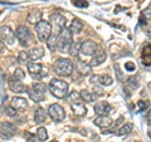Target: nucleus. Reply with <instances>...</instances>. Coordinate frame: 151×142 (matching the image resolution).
<instances>
[{
	"label": "nucleus",
	"instance_id": "obj_1",
	"mask_svg": "<svg viewBox=\"0 0 151 142\" xmlns=\"http://www.w3.org/2000/svg\"><path fill=\"white\" fill-rule=\"evenodd\" d=\"M73 69H74V64L72 63V60L67 58L57 59L55 63L53 64V72L58 77H69L73 73Z\"/></svg>",
	"mask_w": 151,
	"mask_h": 142
},
{
	"label": "nucleus",
	"instance_id": "obj_2",
	"mask_svg": "<svg viewBox=\"0 0 151 142\" xmlns=\"http://www.w3.org/2000/svg\"><path fill=\"white\" fill-rule=\"evenodd\" d=\"M72 42H73V34L69 32V29L64 28L57 37V50H59L60 53H68Z\"/></svg>",
	"mask_w": 151,
	"mask_h": 142
},
{
	"label": "nucleus",
	"instance_id": "obj_3",
	"mask_svg": "<svg viewBox=\"0 0 151 142\" xmlns=\"http://www.w3.org/2000/svg\"><path fill=\"white\" fill-rule=\"evenodd\" d=\"M49 91L55 98H64L68 94V83L58 78H54L49 83Z\"/></svg>",
	"mask_w": 151,
	"mask_h": 142
},
{
	"label": "nucleus",
	"instance_id": "obj_4",
	"mask_svg": "<svg viewBox=\"0 0 151 142\" xmlns=\"http://www.w3.org/2000/svg\"><path fill=\"white\" fill-rule=\"evenodd\" d=\"M35 32H37V37L39 42H45L48 40V38L52 34V25L49 22L45 20H40L39 23L35 24Z\"/></svg>",
	"mask_w": 151,
	"mask_h": 142
},
{
	"label": "nucleus",
	"instance_id": "obj_5",
	"mask_svg": "<svg viewBox=\"0 0 151 142\" xmlns=\"http://www.w3.org/2000/svg\"><path fill=\"white\" fill-rule=\"evenodd\" d=\"M48 116L54 122H62V121H64V118H65L64 108L60 105H58V103L50 105L49 108H48Z\"/></svg>",
	"mask_w": 151,
	"mask_h": 142
},
{
	"label": "nucleus",
	"instance_id": "obj_6",
	"mask_svg": "<svg viewBox=\"0 0 151 142\" xmlns=\"http://www.w3.org/2000/svg\"><path fill=\"white\" fill-rule=\"evenodd\" d=\"M28 70L32 74L33 78L35 79H42L47 77V69L43 68V65L40 63H35V62H28Z\"/></svg>",
	"mask_w": 151,
	"mask_h": 142
},
{
	"label": "nucleus",
	"instance_id": "obj_7",
	"mask_svg": "<svg viewBox=\"0 0 151 142\" xmlns=\"http://www.w3.org/2000/svg\"><path fill=\"white\" fill-rule=\"evenodd\" d=\"M15 37H17V39L19 40V43H20L22 47H28L29 45L32 34H30V30L28 29L25 25H20L18 28L17 32H15Z\"/></svg>",
	"mask_w": 151,
	"mask_h": 142
},
{
	"label": "nucleus",
	"instance_id": "obj_8",
	"mask_svg": "<svg viewBox=\"0 0 151 142\" xmlns=\"http://www.w3.org/2000/svg\"><path fill=\"white\" fill-rule=\"evenodd\" d=\"M97 49H98V45L93 40H86L83 43H81L78 54H81L82 57H92L96 53Z\"/></svg>",
	"mask_w": 151,
	"mask_h": 142
},
{
	"label": "nucleus",
	"instance_id": "obj_9",
	"mask_svg": "<svg viewBox=\"0 0 151 142\" xmlns=\"http://www.w3.org/2000/svg\"><path fill=\"white\" fill-rule=\"evenodd\" d=\"M50 20H52V30L55 29V33L54 34L58 35L60 32H62L64 28H65V18L60 14H52L50 15Z\"/></svg>",
	"mask_w": 151,
	"mask_h": 142
},
{
	"label": "nucleus",
	"instance_id": "obj_10",
	"mask_svg": "<svg viewBox=\"0 0 151 142\" xmlns=\"http://www.w3.org/2000/svg\"><path fill=\"white\" fill-rule=\"evenodd\" d=\"M15 126L10 122H3L0 125V137L3 140H10L15 135Z\"/></svg>",
	"mask_w": 151,
	"mask_h": 142
},
{
	"label": "nucleus",
	"instance_id": "obj_11",
	"mask_svg": "<svg viewBox=\"0 0 151 142\" xmlns=\"http://www.w3.org/2000/svg\"><path fill=\"white\" fill-rule=\"evenodd\" d=\"M0 38L4 44L13 45L14 40H15V34L9 27H1L0 28Z\"/></svg>",
	"mask_w": 151,
	"mask_h": 142
},
{
	"label": "nucleus",
	"instance_id": "obj_12",
	"mask_svg": "<svg viewBox=\"0 0 151 142\" xmlns=\"http://www.w3.org/2000/svg\"><path fill=\"white\" fill-rule=\"evenodd\" d=\"M94 113H96L97 116H107L110 111L112 110V107L108 105L106 101H100L97 102L96 105H94Z\"/></svg>",
	"mask_w": 151,
	"mask_h": 142
},
{
	"label": "nucleus",
	"instance_id": "obj_13",
	"mask_svg": "<svg viewBox=\"0 0 151 142\" xmlns=\"http://www.w3.org/2000/svg\"><path fill=\"white\" fill-rule=\"evenodd\" d=\"M105 60H106V53H105V50H102V49L98 48L96 50V53L92 55V59H91V62L88 63V65H89V67H97V65L102 64Z\"/></svg>",
	"mask_w": 151,
	"mask_h": 142
},
{
	"label": "nucleus",
	"instance_id": "obj_14",
	"mask_svg": "<svg viewBox=\"0 0 151 142\" xmlns=\"http://www.w3.org/2000/svg\"><path fill=\"white\" fill-rule=\"evenodd\" d=\"M9 88H10V91L14 93H23V92H25V89H27V87L20 80L15 79L14 77L9 79Z\"/></svg>",
	"mask_w": 151,
	"mask_h": 142
},
{
	"label": "nucleus",
	"instance_id": "obj_15",
	"mask_svg": "<svg viewBox=\"0 0 151 142\" xmlns=\"http://www.w3.org/2000/svg\"><path fill=\"white\" fill-rule=\"evenodd\" d=\"M12 107L17 111H24L28 107V102L23 97H14L12 99Z\"/></svg>",
	"mask_w": 151,
	"mask_h": 142
},
{
	"label": "nucleus",
	"instance_id": "obj_16",
	"mask_svg": "<svg viewBox=\"0 0 151 142\" xmlns=\"http://www.w3.org/2000/svg\"><path fill=\"white\" fill-rule=\"evenodd\" d=\"M112 120L111 117L108 116H98L94 118V125L101 127V128H107V127H111L112 126Z\"/></svg>",
	"mask_w": 151,
	"mask_h": 142
},
{
	"label": "nucleus",
	"instance_id": "obj_17",
	"mask_svg": "<svg viewBox=\"0 0 151 142\" xmlns=\"http://www.w3.org/2000/svg\"><path fill=\"white\" fill-rule=\"evenodd\" d=\"M28 22L30 23V24H37V23H39L42 20V11L40 10H37V9H34V10H30L29 14H28Z\"/></svg>",
	"mask_w": 151,
	"mask_h": 142
},
{
	"label": "nucleus",
	"instance_id": "obj_18",
	"mask_svg": "<svg viewBox=\"0 0 151 142\" xmlns=\"http://www.w3.org/2000/svg\"><path fill=\"white\" fill-rule=\"evenodd\" d=\"M47 117H48V113H47L43 108H38L35 110V113H34V121L37 125H42L43 122L47 121Z\"/></svg>",
	"mask_w": 151,
	"mask_h": 142
},
{
	"label": "nucleus",
	"instance_id": "obj_19",
	"mask_svg": "<svg viewBox=\"0 0 151 142\" xmlns=\"http://www.w3.org/2000/svg\"><path fill=\"white\" fill-rule=\"evenodd\" d=\"M28 55H29V58L32 60H38L44 55V49L42 48V47H34L32 50H29Z\"/></svg>",
	"mask_w": 151,
	"mask_h": 142
},
{
	"label": "nucleus",
	"instance_id": "obj_20",
	"mask_svg": "<svg viewBox=\"0 0 151 142\" xmlns=\"http://www.w3.org/2000/svg\"><path fill=\"white\" fill-rule=\"evenodd\" d=\"M83 29V23L79 19H73V22L69 25V32L72 34H79Z\"/></svg>",
	"mask_w": 151,
	"mask_h": 142
},
{
	"label": "nucleus",
	"instance_id": "obj_21",
	"mask_svg": "<svg viewBox=\"0 0 151 142\" xmlns=\"http://www.w3.org/2000/svg\"><path fill=\"white\" fill-rule=\"evenodd\" d=\"M25 92L29 94V97L32 98V101H34V102H42V101H44V98H45V94L37 92L33 88H27Z\"/></svg>",
	"mask_w": 151,
	"mask_h": 142
},
{
	"label": "nucleus",
	"instance_id": "obj_22",
	"mask_svg": "<svg viewBox=\"0 0 151 142\" xmlns=\"http://www.w3.org/2000/svg\"><path fill=\"white\" fill-rule=\"evenodd\" d=\"M72 112L74 116H84L87 113V108L82 103H72Z\"/></svg>",
	"mask_w": 151,
	"mask_h": 142
},
{
	"label": "nucleus",
	"instance_id": "obj_23",
	"mask_svg": "<svg viewBox=\"0 0 151 142\" xmlns=\"http://www.w3.org/2000/svg\"><path fill=\"white\" fill-rule=\"evenodd\" d=\"M79 97H81L84 102H87V103H89V102H93L94 99L97 98V96L94 93H92L91 91H87V89H83V91L79 93Z\"/></svg>",
	"mask_w": 151,
	"mask_h": 142
},
{
	"label": "nucleus",
	"instance_id": "obj_24",
	"mask_svg": "<svg viewBox=\"0 0 151 142\" xmlns=\"http://www.w3.org/2000/svg\"><path fill=\"white\" fill-rule=\"evenodd\" d=\"M97 82L100 83L101 86H111L113 83V80L108 74H101L97 77Z\"/></svg>",
	"mask_w": 151,
	"mask_h": 142
},
{
	"label": "nucleus",
	"instance_id": "obj_25",
	"mask_svg": "<svg viewBox=\"0 0 151 142\" xmlns=\"http://www.w3.org/2000/svg\"><path fill=\"white\" fill-rule=\"evenodd\" d=\"M151 52H150V44H147L144 48V50H142V57H141V58H142V63L144 64H146V65H150V60H151Z\"/></svg>",
	"mask_w": 151,
	"mask_h": 142
},
{
	"label": "nucleus",
	"instance_id": "obj_26",
	"mask_svg": "<svg viewBox=\"0 0 151 142\" xmlns=\"http://www.w3.org/2000/svg\"><path fill=\"white\" fill-rule=\"evenodd\" d=\"M79 47H81V42H78V40L72 42V44H70V47H69V50H68V53H69L70 55H72V57L78 55Z\"/></svg>",
	"mask_w": 151,
	"mask_h": 142
},
{
	"label": "nucleus",
	"instance_id": "obj_27",
	"mask_svg": "<svg viewBox=\"0 0 151 142\" xmlns=\"http://www.w3.org/2000/svg\"><path fill=\"white\" fill-rule=\"evenodd\" d=\"M132 128H134V125L132 123H126L121 127V128H119V131H117V135L119 136H124V135H127L130 133V132L132 131Z\"/></svg>",
	"mask_w": 151,
	"mask_h": 142
},
{
	"label": "nucleus",
	"instance_id": "obj_28",
	"mask_svg": "<svg viewBox=\"0 0 151 142\" xmlns=\"http://www.w3.org/2000/svg\"><path fill=\"white\" fill-rule=\"evenodd\" d=\"M57 34H50V37L48 38V40H47V45H48V48L50 50H55L57 49Z\"/></svg>",
	"mask_w": 151,
	"mask_h": 142
},
{
	"label": "nucleus",
	"instance_id": "obj_29",
	"mask_svg": "<svg viewBox=\"0 0 151 142\" xmlns=\"http://www.w3.org/2000/svg\"><path fill=\"white\" fill-rule=\"evenodd\" d=\"M37 138L42 142L48 138V133H47V130L44 127H39V128L37 130Z\"/></svg>",
	"mask_w": 151,
	"mask_h": 142
},
{
	"label": "nucleus",
	"instance_id": "obj_30",
	"mask_svg": "<svg viewBox=\"0 0 151 142\" xmlns=\"http://www.w3.org/2000/svg\"><path fill=\"white\" fill-rule=\"evenodd\" d=\"M32 88L34 89V91L39 92V93H43V94H45L47 89H48L47 84H44V83H33L32 84Z\"/></svg>",
	"mask_w": 151,
	"mask_h": 142
},
{
	"label": "nucleus",
	"instance_id": "obj_31",
	"mask_svg": "<svg viewBox=\"0 0 151 142\" xmlns=\"http://www.w3.org/2000/svg\"><path fill=\"white\" fill-rule=\"evenodd\" d=\"M77 68H78L79 72L83 73V74H88V73H89V70H91V67H89L88 64L83 63L82 60H78V65H77Z\"/></svg>",
	"mask_w": 151,
	"mask_h": 142
},
{
	"label": "nucleus",
	"instance_id": "obj_32",
	"mask_svg": "<svg viewBox=\"0 0 151 142\" xmlns=\"http://www.w3.org/2000/svg\"><path fill=\"white\" fill-rule=\"evenodd\" d=\"M72 4L77 8H87L88 6L87 0H72Z\"/></svg>",
	"mask_w": 151,
	"mask_h": 142
},
{
	"label": "nucleus",
	"instance_id": "obj_33",
	"mask_svg": "<svg viewBox=\"0 0 151 142\" xmlns=\"http://www.w3.org/2000/svg\"><path fill=\"white\" fill-rule=\"evenodd\" d=\"M14 78H15V79H19V80L24 79V78H25V73H24V70L20 69V68L15 69V70H14Z\"/></svg>",
	"mask_w": 151,
	"mask_h": 142
},
{
	"label": "nucleus",
	"instance_id": "obj_34",
	"mask_svg": "<svg viewBox=\"0 0 151 142\" xmlns=\"http://www.w3.org/2000/svg\"><path fill=\"white\" fill-rule=\"evenodd\" d=\"M81 98L79 97V93L78 92H76V91H73V92H70L68 96H67V99L69 102H73V101H78V99Z\"/></svg>",
	"mask_w": 151,
	"mask_h": 142
},
{
	"label": "nucleus",
	"instance_id": "obj_35",
	"mask_svg": "<svg viewBox=\"0 0 151 142\" xmlns=\"http://www.w3.org/2000/svg\"><path fill=\"white\" fill-rule=\"evenodd\" d=\"M28 59H29V55H28L27 52H20L19 53V62H22V63H28Z\"/></svg>",
	"mask_w": 151,
	"mask_h": 142
},
{
	"label": "nucleus",
	"instance_id": "obj_36",
	"mask_svg": "<svg viewBox=\"0 0 151 142\" xmlns=\"http://www.w3.org/2000/svg\"><path fill=\"white\" fill-rule=\"evenodd\" d=\"M5 113L9 117H15L17 116V110H14L12 106H8V107H5Z\"/></svg>",
	"mask_w": 151,
	"mask_h": 142
},
{
	"label": "nucleus",
	"instance_id": "obj_37",
	"mask_svg": "<svg viewBox=\"0 0 151 142\" xmlns=\"http://www.w3.org/2000/svg\"><path fill=\"white\" fill-rule=\"evenodd\" d=\"M24 137L27 142H34L35 141V136H33L30 132H24Z\"/></svg>",
	"mask_w": 151,
	"mask_h": 142
},
{
	"label": "nucleus",
	"instance_id": "obj_38",
	"mask_svg": "<svg viewBox=\"0 0 151 142\" xmlns=\"http://www.w3.org/2000/svg\"><path fill=\"white\" fill-rule=\"evenodd\" d=\"M135 68H136V65L132 63V62H127V63L125 64V69L127 70V72H134Z\"/></svg>",
	"mask_w": 151,
	"mask_h": 142
},
{
	"label": "nucleus",
	"instance_id": "obj_39",
	"mask_svg": "<svg viewBox=\"0 0 151 142\" xmlns=\"http://www.w3.org/2000/svg\"><path fill=\"white\" fill-rule=\"evenodd\" d=\"M137 106H139V108H140V112L141 111H146V108H147V103L146 102H144V101H139L137 102Z\"/></svg>",
	"mask_w": 151,
	"mask_h": 142
},
{
	"label": "nucleus",
	"instance_id": "obj_40",
	"mask_svg": "<svg viewBox=\"0 0 151 142\" xmlns=\"http://www.w3.org/2000/svg\"><path fill=\"white\" fill-rule=\"evenodd\" d=\"M6 50V48H5V44L3 43L1 40H0V53H4V52Z\"/></svg>",
	"mask_w": 151,
	"mask_h": 142
},
{
	"label": "nucleus",
	"instance_id": "obj_41",
	"mask_svg": "<svg viewBox=\"0 0 151 142\" xmlns=\"http://www.w3.org/2000/svg\"><path fill=\"white\" fill-rule=\"evenodd\" d=\"M50 142H58V141H57V140H53V141H50Z\"/></svg>",
	"mask_w": 151,
	"mask_h": 142
}]
</instances>
